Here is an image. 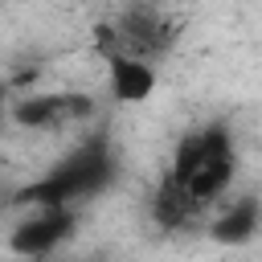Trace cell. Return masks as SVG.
<instances>
[{
    "mask_svg": "<svg viewBox=\"0 0 262 262\" xmlns=\"http://www.w3.org/2000/svg\"><path fill=\"white\" fill-rule=\"evenodd\" d=\"M115 180V156H111V143L102 135L78 143L66 160H57L41 180L25 184L16 192L20 205H37V209H74L78 201L86 196H98L106 192Z\"/></svg>",
    "mask_w": 262,
    "mask_h": 262,
    "instance_id": "obj_1",
    "label": "cell"
},
{
    "mask_svg": "<svg viewBox=\"0 0 262 262\" xmlns=\"http://www.w3.org/2000/svg\"><path fill=\"white\" fill-rule=\"evenodd\" d=\"M233 172H237V143H233L229 127L209 123V127L188 131V135L176 143L168 180L180 184V188L205 209V205L233 180Z\"/></svg>",
    "mask_w": 262,
    "mask_h": 262,
    "instance_id": "obj_2",
    "label": "cell"
},
{
    "mask_svg": "<svg viewBox=\"0 0 262 262\" xmlns=\"http://www.w3.org/2000/svg\"><path fill=\"white\" fill-rule=\"evenodd\" d=\"M94 33H98L94 41H98L102 57H106V53H131V57L156 61V57H164V53L172 49V41H176V25H172L160 8H151V4L127 8V12H119V20H111V25L94 29Z\"/></svg>",
    "mask_w": 262,
    "mask_h": 262,
    "instance_id": "obj_3",
    "label": "cell"
},
{
    "mask_svg": "<svg viewBox=\"0 0 262 262\" xmlns=\"http://www.w3.org/2000/svg\"><path fill=\"white\" fill-rule=\"evenodd\" d=\"M70 233H74V209H41L12 225L8 250L16 258H49Z\"/></svg>",
    "mask_w": 262,
    "mask_h": 262,
    "instance_id": "obj_4",
    "label": "cell"
},
{
    "mask_svg": "<svg viewBox=\"0 0 262 262\" xmlns=\"http://www.w3.org/2000/svg\"><path fill=\"white\" fill-rule=\"evenodd\" d=\"M94 111V102L86 94H29L12 106V119L20 127H33V131H45V127H61V123H74V119H86Z\"/></svg>",
    "mask_w": 262,
    "mask_h": 262,
    "instance_id": "obj_5",
    "label": "cell"
},
{
    "mask_svg": "<svg viewBox=\"0 0 262 262\" xmlns=\"http://www.w3.org/2000/svg\"><path fill=\"white\" fill-rule=\"evenodd\" d=\"M106 86L115 94V102H127V106H139L156 94V70L151 61L143 57H131V53H106Z\"/></svg>",
    "mask_w": 262,
    "mask_h": 262,
    "instance_id": "obj_6",
    "label": "cell"
},
{
    "mask_svg": "<svg viewBox=\"0 0 262 262\" xmlns=\"http://www.w3.org/2000/svg\"><path fill=\"white\" fill-rule=\"evenodd\" d=\"M258 229H262V205H258L254 196H242V201H233V205L213 221L209 237H213L217 246H246V242L258 237Z\"/></svg>",
    "mask_w": 262,
    "mask_h": 262,
    "instance_id": "obj_7",
    "label": "cell"
},
{
    "mask_svg": "<svg viewBox=\"0 0 262 262\" xmlns=\"http://www.w3.org/2000/svg\"><path fill=\"white\" fill-rule=\"evenodd\" d=\"M196 213H201V205H196L180 184H172V180L164 176V184H160L156 196H151V217H156V225H160V229H184Z\"/></svg>",
    "mask_w": 262,
    "mask_h": 262,
    "instance_id": "obj_8",
    "label": "cell"
},
{
    "mask_svg": "<svg viewBox=\"0 0 262 262\" xmlns=\"http://www.w3.org/2000/svg\"><path fill=\"white\" fill-rule=\"evenodd\" d=\"M25 262H45V258H25Z\"/></svg>",
    "mask_w": 262,
    "mask_h": 262,
    "instance_id": "obj_9",
    "label": "cell"
},
{
    "mask_svg": "<svg viewBox=\"0 0 262 262\" xmlns=\"http://www.w3.org/2000/svg\"><path fill=\"white\" fill-rule=\"evenodd\" d=\"M0 119H4V102H0Z\"/></svg>",
    "mask_w": 262,
    "mask_h": 262,
    "instance_id": "obj_10",
    "label": "cell"
}]
</instances>
